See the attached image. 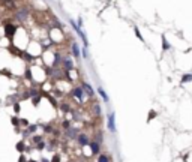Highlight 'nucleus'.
Segmentation results:
<instances>
[{
    "label": "nucleus",
    "mask_w": 192,
    "mask_h": 162,
    "mask_svg": "<svg viewBox=\"0 0 192 162\" xmlns=\"http://www.w3.org/2000/svg\"><path fill=\"white\" fill-rule=\"evenodd\" d=\"M20 162H26V158H24V156H21V158H20Z\"/></svg>",
    "instance_id": "obj_26"
},
{
    "label": "nucleus",
    "mask_w": 192,
    "mask_h": 162,
    "mask_svg": "<svg viewBox=\"0 0 192 162\" xmlns=\"http://www.w3.org/2000/svg\"><path fill=\"white\" fill-rule=\"evenodd\" d=\"M15 32H17V26H14V24H6L5 26V33H6L8 38H12L15 35Z\"/></svg>",
    "instance_id": "obj_1"
},
{
    "label": "nucleus",
    "mask_w": 192,
    "mask_h": 162,
    "mask_svg": "<svg viewBox=\"0 0 192 162\" xmlns=\"http://www.w3.org/2000/svg\"><path fill=\"white\" fill-rule=\"evenodd\" d=\"M72 95H74V98H77V99H83L84 98V93H83V87H75L74 89V92H72Z\"/></svg>",
    "instance_id": "obj_2"
},
{
    "label": "nucleus",
    "mask_w": 192,
    "mask_h": 162,
    "mask_svg": "<svg viewBox=\"0 0 192 162\" xmlns=\"http://www.w3.org/2000/svg\"><path fill=\"white\" fill-rule=\"evenodd\" d=\"M78 143H80V144H83V146L89 144V138H87V135H84V134L78 135Z\"/></svg>",
    "instance_id": "obj_5"
},
{
    "label": "nucleus",
    "mask_w": 192,
    "mask_h": 162,
    "mask_svg": "<svg viewBox=\"0 0 192 162\" xmlns=\"http://www.w3.org/2000/svg\"><path fill=\"white\" fill-rule=\"evenodd\" d=\"M98 162H110V159H108L107 155H101V156L98 158Z\"/></svg>",
    "instance_id": "obj_11"
},
{
    "label": "nucleus",
    "mask_w": 192,
    "mask_h": 162,
    "mask_svg": "<svg viewBox=\"0 0 192 162\" xmlns=\"http://www.w3.org/2000/svg\"><path fill=\"white\" fill-rule=\"evenodd\" d=\"M72 51H74V56L75 57H80V48L77 44H72Z\"/></svg>",
    "instance_id": "obj_9"
},
{
    "label": "nucleus",
    "mask_w": 192,
    "mask_h": 162,
    "mask_svg": "<svg viewBox=\"0 0 192 162\" xmlns=\"http://www.w3.org/2000/svg\"><path fill=\"white\" fill-rule=\"evenodd\" d=\"M3 5H5V6H8V8H14L12 0H3Z\"/></svg>",
    "instance_id": "obj_12"
},
{
    "label": "nucleus",
    "mask_w": 192,
    "mask_h": 162,
    "mask_svg": "<svg viewBox=\"0 0 192 162\" xmlns=\"http://www.w3.org/2000/svg\"><path fill=\"white\" fill-rule=\"evenodd\" d=\"M114 120H116L114 114H110V119H108V129H110L111 132H114V131H116V125H114Z\"/></svg>",
    "instance_id": "obj_4"
},
{
    "label": "nucleus",
    "mask_w": 192,
    "mask_h": 162,
    "mask_svg": "<svg viewBox=\"0 0 192 162\" xmlns=\"http://www.w3.org/2000/svg\"><path fill=\"white\" fill-rule=\"evenodd\" d=\"M155 116H156V114H155V113H152V114H149V120H150V119H153V117H155Z\"/></svg>",
    "instance_id": "obj_25"
},
{
    "label": "nucleus",
    "mask_w": 192,
    "mask_h": 162,
    "mask_svg": "<svg viewBox=\"0 0 192 162\" xmlns=\"http://www.w3.org/2000/svg\"><path fill=\"white\" fill-rule=\"evenodd\" d=\"M90 147H92V152L93 153H99V143L98 141H93V143H90Z\"/></svg>",
    "instance_id": "obj_6"
},
{
    "label": "nucleus",
    "mask_w": 192,
    "mask_h": 162,
    "mask_svg": "<svg viewBox=\"0 0 192 162\" xmlns=\"http://www.w3.org/2000/svg\"><path fill=\"white\" fill-rule=\"evenodd\" d=\"M62 110H63V111H68L69 107H68V105H62Z\"/></svg>",
    "instance_id": "obj_20"
},
{
    "label": "nucleus",
    "mask_w": 192,
    "mask_h": 162,
    "mask_svg": "<svg viewBox=\"0 0 192 162\" xmlns=\"http://www.w3.org/2000/svg\"><path fill=\"white\" fill-rule=\"evenodd\" d=\"M83 89H84V90L87 92V95H89L90 98L93 96V89H92V87H90L89 84H83Z\"/></svg>",
    "instance_id": "obj_7"
},
{
    "label": "nucleus",
    "mask_w": 192,
    "mask_h": 162,
    "mask_svg": "<svg viewBox=\"0 0 192 162\" xmlns=\"http://www.w3.org/2000/svg\"><path fill=\"white\" fill-rule=\"evenodd\" d=\"M23 56H24V59H27V60H32V56H30V54H27V53H23Z\"/></svg>",
    "instance_id": "obj_17"
},
{
    "label": "nucleus",
    "mask_w": 192,
    "mask_h": 162,
    "mask_svg": "<svg viewBox=\"0 0 192 162\" xmlns=\"http://www.w3.org/2000/svg\"><path fill=\"white\" fill-rule=\"evenodd\" d=\"M162 44H164V50H170V44L165 41V38L162 36Z\"/></svg>",
    "instance_id": "obj_14"
},
{
    "label": "nucleus",
    "mask_w": 192,
    "mask_h": 162,
    "mask_svg": "<svg viewBox=\"0 0 192 162\" xmlns=\"http://www.w3.org/2000/svg\"><path fill=\"white\" fill-rule=\"evenodd\" d=\"M134 30H135V35L138 36V39H140V41H144V39H143V36H141V33H140V30H138V27H135Z\"/></svg>",
    "instance_id": "obj_15"
},
{
    "label": "nucleus",
    "mask_w": 192,
    "mask_h": 162,
    "mask_svg": "<svg viewBox=\"0 0 192 162\" xmlns=\"http://www.w3.org/2000/svg\"><path fill=\"white\" fill-rule=\"evenodd\" d=\"M17 150L23 152V150H24V144H23V143H18V144H17Z\"/></svg>",
    "instance_id": "obj_16"
},
{
    "label": "nucleus",
    "mask_w": 192,
    "mask_h": 162,
    "mask_svg": "<svg viewBox=\"0 0 192 162\" xmlns=\"http://www.w3.org/2000/svg\"><path fill=\"white\" fill-rule=\"evenodd\" d=\"M14 108H15V113H20V105H18V104H17Z\"/></svg>",
    "instance_id": "obj_19"
},
{
    "label": "nucleus",
    "mask_w": 192,
    "mask_h": 162,
    "mask_svg": "<svg viewBox=\"0 0 192 162\" xmlns=\"http://www.w3.org/2000/svg\"><path fill=\"white\" fill-rule=\"evenodd\" d=\"M45 147V144L44 143H41V144H38V149H44Z\"/></svg>",
    "instance_id": "obj_24"
},
{
    "label": "nucleus",
    "mask_w": 192,
    "mask_h": 162,
    "mask_svg": "<svg viewBox=\"0 0 192 162\" xmlns=\"http://www.w3.org/2000/svg\"><path fill=\"white\" fill-rule=\"evenodd\" d=\"M27 14H29V12H27L26 9H21V11H18V12H17V15H15V17H17V20L24 21V20L27 18Z\"/></svg>",
    "instance_id": "obj_3"
},
{
    "label": "nucleus",
    "mask_w": 192,
    "mask_h": 162,
    "mask_svg": "<svg viewBox=\"0 0 192 162\" xmlns=\"http://www.w3.org/2000/svg\"><path fill=\"white\" fill-rule=\"evenodd\" d=\"M63 128L68 129V128H69V122H63Z\"/></svg>",
    "instance_id": "obj_21"
},
{
    "label": "nucleus",
    "mask_w": 192,
    "mask_h": 162,
    "mask_svg": "<svg viewBox=\"0 0 192 162\" xmlns=\"http://www.w3.org/2000/svg\"><path fill=\"white\" fill-rule=\"evenodd\" d=\"M63 66H65V69H66V71H71V69L74 68V65H72V62H71V60H65V62H63Z\"/></svg>",
    "instance_id": "obj_8"
},
{
    "label": "nucleus",
    "mask_w": 192,
    "mask_h": 162,
    "mask_svg": "<svg viewBox=\"0 0 192 162\" xmlns=\"http://www.w3.org/2000/svg\"><path fill=\"white\" fill-rule=\"evenodd\" d=\"M30 162H33V161H30Z\"/></svg>",
    "instance_id": "obj_27"
},
{
    "label": "nucleus",
    "mask_w": 192,
    "mask_h": 162,
    "mask_svg": "<svg viewBox=\"0 0 192 162\" xmlns=\"http://www.w3.org/2000/svg\"><path fill=\"white\" fill-rule=\"evenodd\" d=\"M98 92H99V95L104 98V101H108V95L105 93V90H104L102 87H99V89H98Z\"/></svg>",
    "instance_id": "obj_10"
},
{
    "label": "nucleus",
    "mask_w": 192,
    "mask_h": 162,
    "mask_svg": "<svg viewBox=\"0 0 192 162\" xmlns=\"http://www.w3.org/2000/svg\"><path fill=\"white\" fill-rule=\"evenodd\" d=\"M186 81H192V75H191V74H188V75H185V77L182 78V83H186Z\"/></svg>",
    "instance_id": "obj_13"
},
{
    "label": "nucleus",
    "mask_w": 192,
    "mask_h": 162,
    "mask_svg": "<svg viewBox=\"0 0 192 162\" xmlns=\"http://www.w3.org/2000/svg\"><path fill=\"white\" fill-rule=\"evenodd\" d=\"M33 140H35V141H36V143H39V141H41V140H42V138H41V137H35V138H33Z\"/></svg>",
    "instance_id": "obj_23"
},
{
    "label": "nucleus",
    "mask_w": 192,
    "mask_h": 162,
    "mask_svg": "<svg viewBox=\"0 0 192 162\" xmlns=\"http://www.w3.org/2000/svg\"><path fill=\"white\" fill-rule=\"evenodd\" d=\"M12 123H14V125H18V120H17V117H14V119H12Z\"/></svg>",
    "instance_id": "obj_22"
},
{
    "label": "nucleus",
    "mask_w": 192,
    "mask_h": 162,
    "mask_svg": "<svg viewBox=\"0 0 192 162\" xmlns=\"http://www.w3.org/2000/svg\"><path fill=\"white\" fill-rule=\"evenodd\" d=\"M51 162H60V158H59V155H56L54 158H53V161Z\"/></svg>",
    "instance_id": "obj_18"
}]
</instances>
